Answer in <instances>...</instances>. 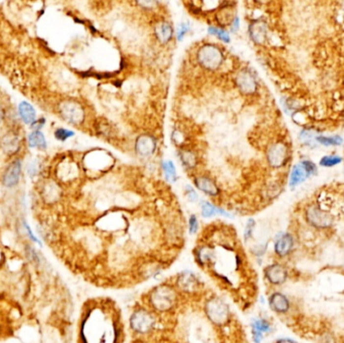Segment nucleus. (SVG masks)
<instances>
[{
	"mask_svg": "<svg viewBox=\"0 0 344 343\" xmlns=\"http://www.w3.org/2000/svg\"><path fill=\"white\" fill-rule=\"evenodd\" d=\"M195 263L214 280L218 287L228 291L240 303V282L244 281L246 262L237 240L229 238H204L194 250Z\"/></svg>",
	"mask_w": 344,
	"mask_h": 343,
	"instance_id": "obj_1",
	"label": "nucleus"
},
{
	"mask_svg": "<svg viewBox=\"0 0 344 343\" xmlns=\"http://www.w3.org/2000/svg\"><path fill=\"white\" fill-rule=\"evenodd\" d=\"M80 343H123L125 328L120 309L110 299L91 301L83 314Z\"/></svg>",
	"mask_w": 344,
	"mask_h": 343,
	"instance_id": "obj_2",
	"label": "nucleus"
},
{
	"mask_svg": "<svg viewBox=\"0 0 344 343\" xmlns=\"http://www.w3.org/2000/svg\"><path fill=\"white\" fill-rule=\"evenodd\" d=\"M305 218L310 226L319 230L328 229L333 225L332 215L317 206H310L307 208Z\"/></svg>",
	"mask_w": 344,
	"mask_h": 343,
	"instance_id": "obj_3",
	"label": "nucleus"
},
{
	"mask_svg": "<svg viewBox=\"0 0 344 343\" xmlns=\"http://www.w3.org/2000/svg\"><path fill=\"white\" fill-rule=\"evenodd\" d=\"M197 58L199 64L204 68L208 70H215L221 65L224 54L216 47L205 46L198 51Z\"/></svg>",
	"mask_w": 344,
	"mask_h": 343,
	"instance_id": "obj_4",
	"label": "nucleus"
},
{
	"mask_svg": "<svg viewBox=\"0 0 344 343\" xmlns=\"http://www.w3.org/2000/svg\"><path fill=\"white\" fill-rule=\"evenodd\" d=\"M59 114L68 123L73 125L80 124L85 118V111L83 107L76 102H73V101H66V102L60 104Z\"/></svg>",
	"mask_w": 344,
	"mask_h": 343,
	"instance_id": "obj_5",
	"label": "nucleus"
},
{
	"mask_svg": "<svg viewBox=\"0 0 344 343\" xmlns=\"http://www.w3.org/2000/svg\"><path fill=\"white\" fill-rule=\"evenodd\" d=\"M268 162L271 166L279 168L286 163L288 158V148L284 143H275L271 145L267 153Z\"/></svg>",
	"mask_w": 344,
	"mask_h": 343,
	"instance_id": "obj_6",
	"label": "nucleus"
},
{
	"mask_svg": "<svg viewBox=\"0 0 344 343\" xmlns=\"http://www.w3.org/2000/svg\"><path fill=\"white\" fill-rule=\"evenodd\" d=\"M265 277L269 281V283L272 285H282L284 284L287 278H288V272L287 269L278 263L269 265L265 271Z\"/></svg>",
	"mask_w": 344,
	"mask_h": 343,
	"instance_id": "obj_7",
	"label": "nucleus"
},
{
	"mask_svg": "<svg viewBox=\"0 0 344 343\" xmlns=\"http://www.w3.org/2000/svg\"><path fill=\"white\" fill-rule=\"evenodd\" d=\"M20 173H22V162L18 159L14 160L11 164L6 168L3 174V185L6 187L15 186L20 178Z\"/></svg>",
	"mask_w": 344,
	"mask_h": 343,
	"instance_id": "obj_8",
	"label": "nucleus"
},
{
	"mask_svg": "<svg viewBox=\"0 0 344 343\" xmlns=\"http://www.w3.org/2000/svg\"><path fill=\"white\" fill-rule=\"evenodd\" d=\"M269 304H270V307L273 311L280 313V314L287 313L290 309L289 299L284 294H282L280 292L273 293L270 296Z\"/></svg>",
	"mask_w": 344,
	"mask_h": 343,
	"instance_id": "obj_9",
	"label": "nucleus"
},
{
	"mask_svg": "<svg viewBox=\"0 0 344 343\" xmlns=\"http://www.w3.org/2000/svg\"><path fill=\"white\" fill-rule=\"evenodd\" d=\"M294 247V239L290 234L281 235L275 243V253L283 258L288 256Z\"/></svg>",
	"mask_w": 344,
	"mask_h": 343,
	"instance_id": "obj_10",
	"label": "nucleus"
},
{
	"mask_svg": "<svg viewBox=\"0 0 344 343\" xmlns=\"http://www.w3.org/2000/svg\"><path fill=\"white\" fill-rule=\"evenodd\" d=\"M136 151L141 156H150L154 153L156 149L155 139L150 136H141L136 142Z\"/></svg>",
	"mask_w": 344,
	"mask_h": 343,
	"instance_id": "obj_11",
	"label": "nucleus"
},
{
	"mask_svg": "<svg viewBox=\"0 0 344 343\" xmlns=\"http://www.w3.org/2000/svg\"><path fill=\"white\" fill-rule=\"evenodd\" d=\"M195 186L201 190L202 192H205L208 195L211 196H215L219 193V188L217 185L214 184V181L208 177V176H198L194 179Z\"/></svg>",
	"mask_w": 344,
	"mask_h": 343,
	"instance_id": "obj_12",
	"label": "nucleus"
},
{
	"mask_svg": "<svg viewBox=\"0 0 344 343\" xmlns=\"http://www.w3.org/2000/svg\"><path fill=\"white\" fill-rule=\"evenodd\" d=\"M310 177V175L308 174V172L306 171L304 165H303L302 162L294 165L292 171H291V175H290V180H289V185L291 188H294L298 185H300L301 184L304 183V181Z\"/></svg>",
	"mask_w": 344,
	"mask_h": 343,
	"instance_id": "obj_13",
	"label": "nucleus"
},
{
	"mask_svg": "<svg viewBox=\"0 0 344 343\" xmlns=\"http://www.w3.org/2000/svg\"><path fill=\"white\" fill-rule=\"evenodd\" d=\"M237 83H238V86L239 87V89L246 94L253 93L257 88V83H256L254 77L248 72L240 73L238 76Z\"/></svg>",
	"mask_w": 344,
	"mask_h": 343,
	"instance_id": "obj_14",
	"label": "nucleus"
},
{
	"mask_svg": "<svg viewBox=\"0 0 344 343\" xmlns=\"http://www.w3.org/2000/svg\"><path fill=\"white\" fill-rule=\"evenodd\" d=\"M155 34H156V37L160 43L166 44L172 38L173 28L169 23L162 22L156 26Z\"/></svg>",
	"mask_w": 344,
	"mask_h": 343,
	"instance_id": "obj_15",
	"label": "nucleus"
},
{
	"mask_svg": "<svg viewBox=\"0 0 344 343\" xmlns=\"http://www.w3.org/2000/svg\"><path fill=\"white\" fill-rule=\"evenodd\" d=\"M18 111H19V115L22 117V119L24 120V122L26 124H33L35 122L36 119V113L35 110L33 109V107L24 101L19 104L18 106Z\"/></svg>",
	"mask_w": 344,
	"mask_h": 343,
	"instance_id": "obj_16",
	"label": "nucleus"
},
{
	"mask_svg": "<svg viewBox=\"0 0 344 343\" xmlns=\"http://www.w3.org/2000/svg\"><path fill=\"white\" fill-rule=\"evenodd\" d=\"M28 144L31 148H47V141L44 134L40 131H33L28 135Z\"/></svg>",
	"mask_w": 344,
	"mask_h": 343,
	"instance_id": "obj_17",
	"label": "nucleus"
},
{
	"mask_svg": "<svg viewBox=\"0 0 344 343\" xmlns=\"http://www.w3.org/2000/svg\"><path fill=\"white\" fill-rule=\"evenodd\" d=\"M222 214V215H226V216H230V213L227 212L225 210H221L210 203H208V201H204L201 205V214L204 217H211L214 214Z\"/></svg>",
	"mask_w": 344,
	"mask_h": 343,
	"instance_id": "obj_18",
	"label": "nucleus"
},
{
	"mask_svg": "<svg viewBox=\"0 0 344 343\" xmlns=\"http://www.w3.org/2000/svg\"><path fill=\"white\" fill-rule=\"evenodd\" d=\"M315 140L323 146H339L343 143L340 136H317Z\"/></svg>",
	"mask_w": 344,
	"mask_h": 343,
	"instance_id": "obj_19",
	"label": "nucleus"
},
{
	"mask_svg": "<svg viewBox=\"0 0 344 343\" xmlns=\"http://www.w3.org/2000/svg\"><path fill=\"white\" fill-rule=\"evenodd\" d=\"M179 157L181 159V162L187 168H192L196 164V156L193 152L188 150H184L179 153Z\"/></svg>",
	"mask_w": 344,
	"mask_h": 343,
	"instance_id": "obj_20",
	"label": "nucleus"
},
{
	"mask_svg": "<svg viewBox=\"0 0 344 343\" xmlns=\"http://www.w3.org/2000/svg\"><path fill=\"white\" fill-rule=\"evenodd\" d=\"M342 161H343L342 157L338 155H326L320 159L319 164L322 167H333L335 165L340 164Z\"/></svg>",
	"mask_w": 344,
	"mask_h": 343,
	"instance_id": "obj_21",
	"label": "nucleus"
},
{
	"mask_svg": "<svg viewBox=\"0 0 344 343\" xmlns=\"http://www.w3.org/2000/svg\"><path fill=\"white\" fill-rule=\"evenodd\" d=\"M252 37L258 43L265 40L266 37V27L263 24H256L254 26H252Z\"/></svg>",
	"mask_w": 344,
	"mask_h": 343,
	"instance_id": "obj_22",
	"label": "nucleus"
},
{
	"mask_svg": "<svg viewBox=\"0 0 344 343\" xmlns=\"http://www.w3.org/2000/svg\"><path fill=\"white\" fill-rule=\"evenodd\" d=\"M162 166H163V171L165 173L166 179L168 181H170V183H174L176 177H177V174H176V169H175V166H174L172 161H170V160L164 161Z\"/></svg>",
	"mask_w": 344,
	"mask_h": 343,
	"instance_id": "obj_23",
	"label": "nucleus"
},
{
	"mask_svg": "<svg viewBox=\"0 0 344 343\" xmlns=\"http://www.w3.org/2000/svg\"><path fill=\"white\" fill-rule=\"evenodd\" d=\"M2 146L4 148V150L6 152H9V153H12L14 151L17 150V147H18V139L16 136H6L4 139H3V142H2Z\"/></svg>",
	"mask_w": 344,
	"mask_h": 343,
	"instance_id": "obj_24",
	"label": "nucleus"
},
{
	"mask_svg": "<svg viewBox=\"0 0 344 343\" xmlns=\"http://www.w3.org/2000/svg\"><path fill=\"white\" fill-rule=\"evenodd\" d=\"M209 32H210V34L215 35L217 38L222 40V42L230 43V40H231L230 34H229V32H227L224 29L217 28V27H214V26H211V27H209Z\"/></svg>",
	"mask_w": 344,
	"mask_h": 343,
	"instance_id": "obj_25",
	"label": "nucleus"
},
{
	"mask_svg": "<svg viewBox=\"0 0 344 343\" xmlns=\"http://www.w3.org/2000/svg\"><path fill=\"white\" fill-rule=\"evenodd\" d=\"M74 135H75V133L73 131L68 130V129H64V128H57L54 131V137L59 141H66L67 139L71 138Z\"/></svg>",
	"mask_w": 344,
	"mask_h": 343,
	"instance_id": "obj_26",
	"label": "nucleus"
},
{
	"mask_svg": "<svg viewBox=\"0 0 344 343\" xmlns=\"http://www.w3.org/2000/svg\"><path fill=\"white\" fill-rule=\"evenodd\" d=\"M188 30H189V25L188 24H185V23L180 24V26H178L177 32H176L177 40H179V42H180V40L184 39V37L188 32Z\"/></svg>",
	"mask_w": 344,
	"mask_h": 343,
	"instance_id": "obj_27",
	"label": "nucleus"
},
{
	"mask_svg": "<svg viewBox=\"0 0 344 343\" xmlns=\"http://www.w3.org/2000/svg\"><path fill=\"white\" fill-rule=\"evenodd\" d=\"M188 225H189V233L190 234H195L196 231H197V228H198V223H197V217L194 214H192L189 217Z\"/></svg>",
	"mask_w": 344,
	"mask_h": 343,
	"instance_id": "obj_28",
	"label": "nucleus"
},
{
	"mask_svg": "<svg viewBox=\"0 0 344 343\" xmlns=\"http://www.w3.org/2000/svg\"><path fill=\"white\" fill-rule=\"evenodd\" d=\"M185 190H186V193H187V196H188V199L190 201H192V203H194V201L197 200L198 198V195L197 193L195 192V190L190 186V185H186L185 187Z\"/></svg>",
	"mask_w": 344,
	"mask_h": 343,
	"instance_id": "obj_29",
	"label": "nucleus"
},
{
	"mask_svg": "<svg viewBox=\"0 0 344 343\" xmlns=\"http://www.w3.org/2000/svg\"><path fill=\"white\" fill-rule=\"evenodd\" d=\"M25 227H26V232H27V234H28V236H29V237L34 241V243H36V244H38L39 246H42V243H40V240L32 234V232H31V230H30V228H29V226L26 224V223H25Z\"/></svg>",
	"mask_w": 344,
	"mask_h": 343,
	"instance_id": "obj_30",
	"label": "nucleus"
},
{
	"mask_svg": "<svg viewBox=\"0 0 344 343\" xmlns=\"http://www.w3.org/2000/svg\"><path fill=\"white\" fill-rule=\"evenodd\" d=\"M231 28H232V31H234V32L238 30V28H239V18L238 16H235V18L233 19V22L231 24Z\"/></svg>",
	"mask_w": 344,
	"mask_h": 343,
	"instance_id": "obj_31",
	"label": "nucleus"
},
{
	"mask_svg": "<svg viewBox=\"0 0 344 343\" xmlns=\"http://www.w3.org/2000/svg\"><path fill=\"white\" fill-rule=\"evenodd\" d=\"M44 124H45V119H40L38 121H35L33 124H31V127H33L35 131H39V129L44 126Z\"/></svg>",
	"mask_w": 344,
	"mask_h": 343,
	"instance_id": "obj_32",
	"label": "nucleus"
},
{
	"mask_svg": "<svg viewBox=\"0 0 344 343\" xmlns=\"http://www.w3.org/2000/svg\"><path fill=\"white\" fill-rule=\"evenodd\" d=\"M1 117H2V114H1V110H0V121H1Z\"/></svg>",
	"mask_w": 344,
	"mask_h": 343,
	"instance_id": "obj_33",
	"label": "nucleus"
}]
</instances>
